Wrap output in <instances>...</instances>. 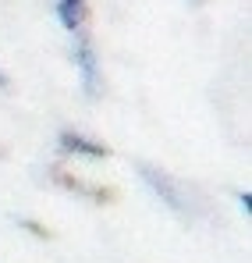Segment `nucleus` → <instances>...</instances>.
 I'll return each instance as SVG.
<instances>
[{"label": "nucleus", "mask_w": 252, "mask_h": 263, "mask_svg": "<svg viewBox=\"0 0 252 263\" xmlns=\"http://www.w3.org/2000/svg\"><path fill=\"white\" fill-rule=\"evenodd\" d=\"M71 61L82 75V89L85 96H96L100 92V57L92 50V40L85 32H75V43H71Z\"/></svg>", "instance_id": "nucleus-1"}, {"label": "nucleus", "mask_w": 252, "mask_h": 263, "mask_svg": "<svg viewBox=\"0 0 252 263\" xmlns=\"http://www.w3.org/2000/svg\"><path fill=\"white\" fill-rule=\"evenodd\" d=\"M142 178L153 185V192L167 203L170 210H178V214H192V210H188V199L181 196V189H178L167 175H160V171H153V167H142Z\"/></svg>", "instance_id": "nucleus-2"}, {"label": "nucleus", "mask_w": 252, "mask_h": 263, "mask_svg": "<svg viewBox=\"0 0 252 263\" xmlns=\"http://www.w3.org/2000/svg\"><path fill=\"white\" fill-rule=\"evenodd\" d=\"M61 149L64 153H82V157H107V146H100V142H89L85 135L79 132H61Z\"/></svg>", "instance_id": "nucleus-3"}, {"label": "nucleus", "mask_w": 252, "mask_h": 263, "mask_svg": "<svg viewBox=\"0 0 252 263\" xmlns=\"http://www.w3.org/2000/svg\"><path fill=\"white\" fill-rule=\"evenodd\" d=\"M57 22L68 32H82L85 25V0H57Z\"/></svg>", "instance_id": "nucleus-4"}, {"label": "nucleus", "mask_w": 252, "mask_h": 263, "mask_svg": "<svg viewBox=\"0 0 252 263\" xmlns=\"http://www.w3.org/2000/svg\"><path fill=\"white\" fill-rule=\"evenodd\" d=\"M238 203H242V210L249 214L252 210V192H238Z\"/></svg>", "instance_id": "nucleus-5"}, {"label": "nucleus", "mask_w": 252, "mask_h": 263, "mask_svg": "<svg viewBox=\"0 0 252 263\" xmlns=\"http://www.w3.org/2000/svg\"><path fill=\"white\" fill-rule=\"evenodd\" d=\"M7 86H11V82H7V75L0 71V89H7Z\"/></svg>", "instance_id": "nucleus-6"}]
</instances>
